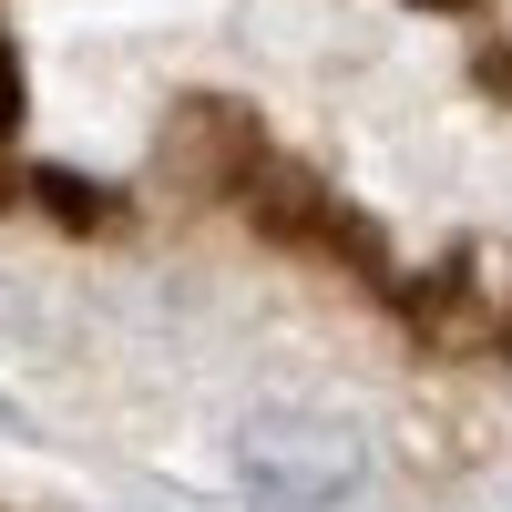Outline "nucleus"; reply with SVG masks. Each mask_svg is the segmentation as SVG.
<instances>
[{"mask_svg":"<svg viewBox=\"0 0 512 512\" xmlns=\"http://www.w3.org/2000/svg\"><path fill=\"white\" fill-rule=\"evenodd\" d=\"M226 472L267 512H338L369 482V441L349 420H328V410H256V420H236Z\"/></svg>","mask_w":512,"mask_h":512,"instance_id":"1","label":"nucleus"}]
</instances>
